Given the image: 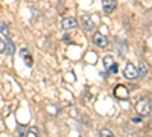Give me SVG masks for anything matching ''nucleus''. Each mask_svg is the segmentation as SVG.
<instances>
[{"mask_svg": "<svg viewBox=\"0 0 152 137\" xmlns=\"http://www.w3.org/2000/svg\"><path fill=\"white\" fill-rule=\"evenodd\" d=\"M102 8H104V12L111 14V12L116 9V2H114V0H102Z\"/></svg>", "mask_w": 152, "mask_h": 137, "instance_id": "423d86ee", "label": "nucleus"}, {"mask_svg": "<svg viewBox=\"0 0 152 137\" xmlns=\"http://www.w3.org/2000/svg\"><path fill=\"white\" fill-rule=\"evenodd\" d=\"M108 72H110V73H116V72H117V64L114 63V64H113V66L108 69Z\"/></svg>", "mask_w": 152, "mask_h": 137, "instance_id": "f3484780", "label": "nucleus"}, {"mask_svg": "<svg viewBox=\"0 0 152 137\" xmlns=\"http://www.w3.org/2000/svg\"><path fill=\"white\" fill-rule=\"evenodd\" d=\"M0 34L5 35L6 38L9 37V26H8L6 21H0Z\"/></svg>", "mask_w": 152, "mask_h": 137, "instance_id": "1a4fd4ad", "label": "nucleus"}, {"mask_svg": "<svg viewBox=\"0 0 152 137\" xmlns=\"http://www.w3.org/2000/svg\"><path fill=\"white\" fill-rule=\"evenodd\" d=\"M142 122V117H132V123H140Z\"/></svg>", "mask_w": 152, "mask_h": 137, "instance_id": "6ab92c4d", "label": "nucleus"}, {"mask_svg": "<svg viewBox=\"0 0 152 137\" xmlns=\"http://www.w3.org/2000/svg\"><path fill=\"white\" fill-rule=\"evenodd\" d=\"M76 26H78V20L73 18V17H67V18L62 20V28L64 29H73Z\"/></svg>", "mask_w": 152, "mask_h": 137, "instance_id": "0eeeda50", "label": "nucleus"}, {"mask_svg": "<svg viewBox=\"0 0 152 137\" xmlns=\"http://www.w3.org/2000/svg\"><path fill=\"white\" fill-rule=\"evenodd\" d=\"M113 64H114V59H113V56H111V55H107V56L104 58V66H105V69L108 70Z\"/></svg>", "mask_w": 152, "mask_h": 137, "instance_id": "9d476101", "label": "nucleus"}, {"mask_svg": "<svg viewBox=\"0 0 152 137\" xmlns=\"http://www.w3.org/2000/svg\"><path fill=\"white\" fill-rule=\"evenodd\" d=\"M17 133H18V136H28V128L26 127H18Z\"/></svg>", "mask_w": 152, "mask_h": 137, "instance_id": "ddd939ff", "label": "nucleus"}, {"mask_svg": "<svg viewBox=\"0 0 152 137\" xmlns=\"http://www.w3.org/2000/svg\"><path fill=\"white\" fill-rule=\"evenodd\" d=\"M93 43H94L96 46H99V47H107V46H108V38H107L105 35L96 32L94 37H93Z\"/></svg>", "mask_w": 152, "mask_h": 137, "instance_id": "20e7f679", "label": "nucleus"}, {"mask_svg": "<svg viewBox=\"0 0 152 137\" xmlns=\"http://www.w3.org/2000/svg\"><path fill=\"white\" fill-rule=\"evenodd\" d=\"M123 75H125V78L126 79H131V81H134V79H137L140 75H138V70L134 67V64H131V63H128L125 66V70H123Z\"/></svg>", "mask_w": 152, "mask_h": 137, "instance_id": "f03ea898", "label": "nucleus"}, {"mask_svg": "<svg viewBox=\"0 0 152 137\" xmlns=\"http://www.w3.org/2000/svg\"><path fill=\"white\" fill-rule=\"evenodd\" d=\"M134 107H135V111L140 116H149V113L152 111V104H151L149 99H146V97L138 99Z\"/></svg>", "mask_w": 152, "mask_h": 137, "instance_id": "f257e3e1", "label": "nucleus"}, {"mask_svg": "<svg viewBox=\"0 0 152 137\" xmlns=\"http://www.w3.org/2000/svg\"><path fill=\"white\" fill-rule=\"evenodd\" d=\"M38 134V130L37 128H32L31 131H28V137H35Z\"/></svg>", "mask_w": 152, "mask_h": 137, "instance_id": "dca6fc26", "label": "nucleus"}, {"mask_svg": "<svg viewBox=\"0 0 152 137\" xmlns=\"http://www.w3.org/2000/svg\"><path fill=\"white\" fill-rule=\"evenodd\" d=\"M14 52H15L14 43H12V41H8V43H6V53H8V55H14Z\"/></svg>", "mask_w": 152, "mask_h": 137, "instance_id": "f8f14e48", "label": "nucleus"}, {"mask_svg": "<svg viewBox=\"0 0 152 137\" xmlns=\"http://www.w3.org/2000/svg\"><path fill=\"white\" fill-rule=\"evenodd\" d=\"M3 52H6V43L0 38V53H3Z\"/></svg>", "mask_w": 152, "mask_h": 137, "instance_id": "4468645a", "label": "nucleus"}, {"mask_svg": "<svg viewBox=\"0 0 152 137\" xmlns=\"http://www.w3.org/2000/svg\"><path fill=\"white\" fill-rule=\"evenodd\" d=\"M116 46H117V52L120 53V55H125L126 53V44H125V41H122V46H120V43H119V40L116 41Z\"/></svg>", "mask_w": 152, "mask_h": 137, "instance_id": "9b49d317", "label": "nucleus"}, {"mask_svg": "<svg viewBox=\"0 0 152 137\" xmlns=\"http://www.w3.org/2000/svg\"><path fill=\"white\" fill-rule=\"evenodd\" d=\"M20 55H21L23 58H24V56H28V49H24V47H23L21 51H20Z\"/></svg>", "mask_w": 152, "mask_h": 137, "instance_id": "a211bd4d", "label": "nucleus"}, {"mask_svg": "<svg viewBox=\"0 0 152 137\" xmlns=\"http://www.w3.org/2000/svg\"><path fill=\"white\" fill-rule=\"evenodd\" d=\"M138 75H140V76H146L148 75V66H146V63L145 61H140V63H138Z\"/></svg>", "mask_w": 152, "mask_h": 137, "instance_id": "6e6552de", "label": "nucleus"}, {"mask_svg": "<svg viewBox=\"0 0 152 137\" xmlns=\"http://www.w3.org/2000/svg\"><path fill=\"white\" fill-rule=\"evenodd\" d=\"M99 134L104 136V137H108V136H113V131H110V130H100Z\"/></svg>", "mask_w": 152, "mask_h": 137, "instance_id": "2eb2a0df", "label": "nucleus"}, {"mask_svg": "<svg viewBox=\"0 0 152 137\" xmlns=\"http://www.w3.org/2000/svg\"><path fill=\"white\" fill-rule=\"evenodd\" d=\"M81 21H82V28H84L87 32H90V31H93V29H94V23H93V20H91L90 14H85V15H82Z\"/></svg>", "mask_w": 152, "mask_h": 137, "instance_id": "39448f33", "label": "nucleus"}, {"mask_svg": "<svg viewBox=\"0 0 152 137\" xmlns=\"http://www.w3.org/2000/svg\"><path fill=\"white\" fill-rule=\"evenodd\" d=\"M114 96L119 97V99H123V101H126V99L129 97V92H128V89H126L125 85H117L116 89H114Z\"/></svg>", "mask_w": 152, "mask_h": 137, "instance_id": "7ed1b4c3", "label": "nucleus"}]
</instances>
